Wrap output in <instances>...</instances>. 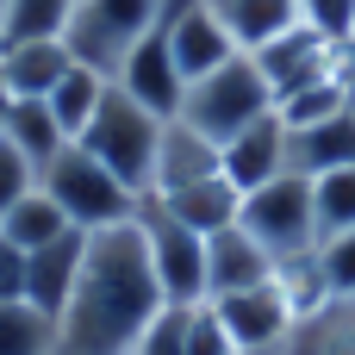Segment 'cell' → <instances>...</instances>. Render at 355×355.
Instances as JSON below:
<instances>
[{
  "label": "cell",
  "instance_id": "obj_1",
  "mask_svg": "<svg viewBox=\"0 0 355 355\" xmlns=\"http://www.w3.org/2000/svg\"><path fill=\"white\" fill-rule=\"evenodd\" d=\"M162 306L168 300L156 287L137 218L112 231H87L81 281L56 318V355H131Z\"/></svg>",
  "mask_w": 355,
  "mask_h": 355
},
{
  "label": "cell",
  "instance_id": "obj_2",
  "mask_svg": "<svg viewBox=\"0 0 355 355\" xmlns=\"http://www.w3.org/2000/svg\"><path fill=\"white\" fill-rule=\"evenodd\" d=\"M162 125L168 119H156L150 106H137L119 81L106 87V100H100V112L87 119V131L75 137L94 162H106L137 200H150V187H156V150H162Z\"/></svg>",
  "mask_w": 355,
  "mask_h": 355
},
{
  "label": "cell",
  "instance_id": "obj_3",
  "mask_svg": "<svg viewBox=\"0 0 355 355\" xmlns=\"http://www.w3.org/2000/svg\"><path fill=\"white\" fill-rule=\"evenodd\" d=\"M275 112V87H268V75L256 69V56L243 50V56H231V62H218L212 75H200V81H187V100H181V125H193L200 137H212L218 150L243 131V125H256V119H268Z\"/></svg>",
  "mask_w": 355,
  "mask_h": 355
},
{
  "label": "cell",
  "instance_id": "obj_4",
  "mask_svg": "<svg viewBox=\"0 0 355 355\" xmlns=\"http://www.w3.org/2000/svg\"><path fill=\"white\" fill-rule=\"evenodd\" d=\"M37 187L56 200V212L75 225V231H112V225H131L137 218V193L106 168V162H94L81 144H69L44 175H37Z\"/></svg>",
  "mask_w": 355,
  "mask_h": 355
},
{
  "label": "cell",
  "instance_id": "obj_5",
  "mask_svg": "<svg viewBox=\"0 0 355 355\" xmlns=\"http://www.w3.org/2000/svg\"><path fill=\"white\" fill-rule=\"evenodd\" d=\"M162 12H168V0H75L62 44L75 50V62H87L112 81L119 62L162 25Z\"/></svg>",
  "mask_w": 355,
  "mask_h": 355
},
{
  "label": "cell",
  "instance_id": "obj_6",
  "mask_svg": "<svg viewBox=\"0 0 355 355\" xmlns=\"http://www.w3.org/2000/svg\"><path fill=\"white\" fill-rule=\"evenodd\" d=\"M237 225L275 256V262H300L318 250V200H312V181L306 175H275L268 187L243 193V212Z\"/></svg>",
  "mask_w": 355,
  "mask_h": 355
},
{
  "label": "cell",
  "instance_id": "obj_7",
  "mask_svg": "<svg viewBox=\"0 0 355 355\" xmlns=\"http://www.w3.org/2000/svg\"><path fill=\"white\" fill-rule=\"evenodd\" d=\"M137 231H144V250H150V268H156L162 300L168 306H200L206 300V237L193 225H181L156 200L137 206Z\"/></svg>",
  "mask_w": 355,
  "mask_h": 355
},
{
  "label": "cell",
  "instance_id": "obj_8",
  "mask_svg": "<svg viewBox=\"0 0 355 355\" xmlns=\"http://www.w3.org/2000/svg\"><path fill=\"white\" fill-rule=\"evenodd\" d=\"M250 56H256V69L268 75L275 100H287V94L312 87V81L343 75V56H349V50H337V44H331V37H318L312 25H287L281 37H268V44H262V50H250Z\"/></svg>",
  "mask_w": 355,
  "mask_h": 355
},
{
  "label": "cell",
  "instance_id": "obj_9",
  "mask_svg": "<svg viewBox=\"0 0 355 355\" xmlns=\"http://www.w3.org/2000/svg\"><path fill=\"white\" fill-rule=\"evenodd\" d=\"M206 306L218 312V324H225V337L237 349H287L293 331H300V312L281 293V281L243 287V293H225V300H206Z\"/></svg>",
  "mask_w": 355,
  "mask_h": 355
},
{
  "label": "cell",
  "instance_id": "obj_10",
  "mask_svg": "<svg viewBox=\"0 0 355 355\" xmlns=\"http://www.w3.org/2000/svg\"><path fill=\"white\" fill-rule=\"evenodd\" d=\"M137 106H150L156 119H175L181 112V100H187V75H181V62H175V50H168V31L156 25L125 62H119V75H112Z\"/></svg>",
  "mask_w": 355,
  "mask_h": 355
},
{
  "label": "cell",
  "instance_id": "obj_11",
  "mask_svg": "<svg viewBox=\"0 0 355 355\" xmlns=\"http://www.w3.org/2000/svg\"><path fill=\"white\" fill-rule=\"evenodd\" d=\"M162 31H168V50H175V62H181V75H187V81H200V75H212L218 62L243 56V50H237V37L212 19V6H206V0H168Z\"/></svg>",
  "mask_w": 355,
  "mask_h": 355
},
{
  "label": "cell",
  "instance_id": "obj_12",
  "mask_svg": "<svg viewBox=\"0 0 355 355\" xmlns=\"http://www.w3.org/2000/svg\"><path fill=\"white\" fill-rule=\"evenodd\" d=\"M218 168H225V181H231L237 193H256V187H268L275 175H287V125H281V112L243 125V131L218 150Z\"/></svg>",
  "mask_w": 355,
  "mask_h": 355
},
{
  "label": "cell",
  "instance_id": "obj_13",
  "mask_svg": "<svg viewBox=\"0 0 355 355\" xmlns=\"http://www.w3.org/2000/svg\"><path fill=\"white\" fill-rule=\"evenodd\" d=\"M275 268L281 262L243 225H225V231L206 237V300H225V293H243V287H268Z\"/></svg>",
  "mask_w": 355,
  "mask_h": 355
},
{
  "label": "cell",
  "instance_id": "obj_14",
  "mask_svg": "<svg viewBox=\"0 0 355 355\" xmlns=\"http://www.w3.org/2000/svg\"><path fill=\"white\" fill-rule=\"evenodd\" d=\"M81 262H87V231H62L56 243L31 250V256H25V300H31L37 312L62 318V306H69V293H75V281H81Z\"/></svg>",
  "mask_w": 355,
  "mask_h": 355
},
{
  "label": "cell",
  "instance_id": "obj_15",
  "mask_svg": "<svg viewBox=\"0 0 355 355\" xmlns=\"http://www.w3.org/2000/svg\"><path fill=\"white\" fill-rule=\"evenodd\" d=\"M349 162H355V106L331 112V119H318V125L287 131V168H293V175L318 181V175L349 168Z\"/></svg>",
  "mask_w": 355,
  "mask_h": 355
},
{
  "label": "cell",
  "instance_id": "obj_16",
  "mask_svg": "<svg viewBox=\"0 0 355 355\" xmlns=\"http://www.w3.org/2000/svg\"><path fill=\"white\" fill-rule=\"evenodd\" d=\"M206 175H225V168H218V144L200 137L193 125L168 119V125H162V150H156V187H150V200H162V193H175V187H193V181H206Z\"/></svg>",
  "mask_w": 355,
  "mask_h": 355
},
{
  "label": "cell",
  "instance_id": "obj_17",
  "mask_svg": "<svg viewBox=\"0 0 355 355\" xmlns=\"http://www.w3.org/2000/svg\"><path fill=\"white\" fill-rule=\"evenodd\" d=\"M75 69V50L62 37H37V44H12L0 50V81L12 100H50V87Z\"/></svg>",
  "mask_w": 355,
  "mask_h": 355
},
{
  "label": "cell",
  "instance_id": "obj_18",
  "mask_svg": "<svg viewBox=\"0 0 355 355\" xmlns=\"http://www.w3.org/2000/svg\"><path fill=\"white\" fill-rule=\"evenodd\" d=\"M156 206H168L181 225H193L200 237H212V231L237 225V212H243V193H237L225 175H206V181H193V187H175V193H162Z\"/></svg>",
  "mask_w": 355,
  "mask_h": 355
},
{
  "label": "cell",
  "instance_id": "obj_19",
  "mask_svg": "<svg viewBox=\"0 0 355 355\" xmlns=\"http://www.w3.org/2000/svg\"><path fill=\"white\" fill-rule=\"evenodd\" d=\"M212 19L237 37V50H262L287 25H300V0H206Z\"/></svg>",
  "mask_w": 355,
  "mask_h": 355
},
{
  "label": "cell",
  "instance_id": "obj_20",
  "mask_svg": "<svg viewBox=\"0 0 355 355\" xmlns=\"http://www.w3.org/2000/svg\"><path fill=\"white\" fill-rule=\"evenodd\" d=\"M6 144H12V150H19L37 175H44V168H50V162H56L75 137L56 125V112H50L44 100H12V112H6Z\"/></svg>",
  "mask_w": 355,
  "mask_h": 355
},
{
  "label": "cell",
  "instance_id": "obj_21",
  "mask_svg": "<svg viewBox=\"0 0 355 355\" xmlns=\"http://www.w3.org/2000/svg\"><path fill=\"white\" fill-rule=\"evenodd\" d=\"M106 87H112V81H106L100 69H87V62H75V69H69V75H62V81L50 87V100H44V106L56 112V125H62L69 137H81V131H87V119L100 112V100H106Z\"/></svg>",
  "mask_w": 355,
  "mask_h": 355
},
{
  "label": "cell",
  "instance_id": "obj_22",
  "mask_svg": "<svg viewBox=\"0 0 355 355\" xmlns=\"http://www.w3.org/2000/svg\"><path fill=\"white\" fill-rule=\"evenodd\" d=\"M62 231H75V225L56 212V200H50L44 187H31V193H25V200L0 218V237H6V243H19L25 256H31V250H44V243H56Z\"/></svg>",
  "mask_w": 355,
  "mask_h": 355
},
{
  "label": "cell",
  "instance_id": "obj_23",
  "mask_svg": "<svg viewBox=\"0 0 355 355\" xmlns=\"http://www.w3.org/2000/svg\"><path fill=\"white\" fill-rule=\"evenodd\" d=\"M69 12H75V0H6L0 6V50L37 44V37H62Z\"/></svg>",
  "mask_w": 355,
  "mask_h": 355
},
{
  "label": "cell",
  "instance_id": "obj_24",
  "mask_svg": "<svg viewBox=\"0 0 355 355\" xmlns=\"http://www.w3.org/2000/svg\"><path fill=\"white\" fill-rule=\"evenodd\" d=\"M0 355H56V318L31 300H0Z\"/></svg>",
  "mask_w": 355,
  "mask_h": 355
},
{
  "label": "cell",
  "instance_id": "obj_25",
  "mask_svg": "<svg viewBox=\"0 0 355 355\" xmlns=\"http://www.w3.org/2000/svg\"><path fill=\"white\" fill-rule=\"evenodd\" d=\"M293 355H355V300H331L293 331Z\"/></svg>",
  "mask_w": 355,
  "mask_h": 355
},
{
  "label": "cell",
  "instance_id": "obj_26",
  "mask_svg": "<svg viewBox=\"0 0 355 355\" xmlns=\"http://www.w3.org/2000/svg\"><path fill=\"white\" fill-rule=\"evenodd\" d=\"M312 200H318V243L337 237V231H355V162L318 175L312 181Z\"/></svg>",
  "mask_w": 355,
  "mask_h": 355
},
{
  "label": "cell",
  "instance_id": "obj_27",
  "mask_svg": "<svg viewBox=\"0 0 355 355\" xmlns=\"http://www.w3.org/2000/svg\"><path fill=\"white\" fill-rule=\"evenodd\" d=\"M343 106H349V94H343V75H331V81H312V87H300V94L275 100V112H281V125H287V131H300V125H318V119H331V112H343Z\"/></svg>",
  "mask_w": 355,
  "mask_h": 355
},
{
  "label": "cell",
  "instance_id": "obj_28",
  "mask_svg": "<svg viewBox=\"0 0 355 355\" xmlns=\"http://www.w3.org/2000/svg\"><path fill=\"white\" fill-rule=\"evenodd\" d=\"M300 25H312L337 50H355V0H300Z\"/></svg>",
  "mask_w": 355,
  "mask_h": 355
},
{
  "label": "cell",
  "instance_id": "obj_29",
  "mask_svg": "<svg viewBox=\"0 0 355 355\" xmlns=\"http://www.w3.org/2000/svg\"><path fill=\"white\" fill-rule=\"evenodd\" d=\"M318 275H324L331 300H355V231H337L318 243Z\"/></svg>",
  "mask_w": 355,
  "mask_h": 355
},
{
  "label": "cell",
  "instance_id": "obj_30",
  "mask_svg": "<svg viewBox=\"0 0 355 355\" xmlns=\"http://www.w3.org/2000/svg\"><path fill=\"white\" fill-rule=\"evenodd\" d=\"M131 355H187V306H162Z\"/></svg>",
  "mask_w": 355,
  "mask_h": 355
},
{
  "label": "cell",
  "instance_id": "obj_31",
  "mask_svg": "<svg viewBox=\"0 0 355 355\" xmlns=\"http://www.w3.org/2000/svg\"><path fill=\"white\" fill-rule=\"evenodd\" d=\"M187 355H237V343L225 337V324H218V312L206 300L187 306Z\"/></svg>",
  "mask_w": 355,
  "mask_h": 355
},
{
  "label": "cell",
  "instance_id": "obj_32",
  "mask_svg": "<svg viewBox=\"0 0 355 355\" xmlns=\"http://www.w3.org/2000/svg\"><path fill=\"white\" fill-rule=\"evenodd\" d=\"M31 187H37V168H31V162H25V156H19V150L0 137V218H6V212L25 200Z\"/></svg>",
  "mask_w": 355,
  "mask_h": 355
},
{
  "label": "cell",
  "instance_id": "obj_33",
  "mask_svg": "<svg viewBox=\"0 0 355 355\" xmlns=\"http://www.w3.org/2000/svg\"><path fill=\"white\" fill-rule=\"evenodd\" d=\"M0 300H25V250L0 237Z\"/></svg>",
  "mask_w": 355,
  "mask_h": 355
},
{
  "label": "cell",
  "instance_id": "obj_34",
  "mask_svg": "<svg viewBox=\"0 0 355 355\" xmlns=\"http://www.w3.org/2000/svg\"><path fill=\"white\" fill-rule=\"evenodd\" d=\"M343 94H349V106H355V50L343 56Z\"/></svg>",
  "mask_w": 355,
  "mask_h": 355
},
{
  "label": "cell",
  "instance_id": "obj_35",
  "mask_svg": "<svg viewBox=\"0 0 355 355\" xmlns=\"http://www.w3.org/2000/svg\"><path fill=\"white\" fill-rule=\"evenodd\" d=\"M6 112H12V94H6V81H0V137H6Z\"/></svg>",
  "mask_w": 355,
  "mask_h": 355
},
{
  "label": "cell",
  "instance_id": "obj_36",
  "mask_svg": "<svg viewBox=\"0 0 355 355\" xmlns=\"http://www.w3.org/2000/svg\"><path fill=\"white\" fill-rule=\"evenodd\" d=\"M237 355H293V343L287 349H237Z\"/></svg>",
  "mask_w": 355,
  "mask_h": 355
},
{
  "label": "cell",
  "instance_id": "obj_37",
  "mask_svg": "<svg viewBox=\"0 0 355 355\" xmlns=\"http://www.w3.org/2000/svg\"><path fill=\"white\" fill-rule=\"evenodd\" d=\"M0 6H6V0H0Z\"/></svg>",
  "mask_w": 355,
  "mask_h": 355
}]
</instances>
